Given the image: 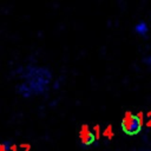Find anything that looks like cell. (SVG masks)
I'll list each match as a JSON object with an SVG mask.
<instances>
[{
    "mask_svg": "<svg viewBox=\"0 0 151 151\" xmlns=\"http://www.w3.org/2000/svg\"><path fill=\"white\" fill-rule=\"evenodd\" d=\"M20 74L25 79V81L18 84L15 91L24 98L42 94L47 91L48 85L52 80L51 71L44 66L28 65L21 71Z\"/></svg>",
    "mask_w": 151,
    "mask_h": 151,
    "instance_id": "1",
    "label": "cell"
},
{
    "mask_svg": "<svg viewBox=\"0 0 151 151\" xmlns=\"http://www.w3.org/2000/svg\"><path fill=\"white\" fill-rule=\"evenodd\" d=\"M143 127V114L139 112L138 114L132 113L131 111H126L120 122L122 131L127 136H136L142 131Z\"/></svg>",
    "mask_w": 151,
    "mask_h": 151,
    "instance_id": "2",
    "label": "cell"
},
{
    "mask_svg": "<svg viewBox=\"0 0 151 151\" xmlns=\"http://www.w3.org/2000/svg\"><path fill=\"white\" fill-rule=\"evenodd\" d=\"M79 140H80V144L85 147L91 146L96 142L94 134H93L92 130L88 127V125H85V124L81 125V127L79 130Z\"/></svg>",
    "mask_w": 151,
    "mask_h": 151,
    "instance_id": "3",
    "label": "cell"
},
{
    "mask_svg": "<svg viewBox=\"0 0 151 151\" xmlns=\"http://www.w3.org/2000/svg\"><path fill=\"white\" fill-rule=\"evenodd\" d=\"M134 32L140 37H146L149 33V26L145 21H139L134 25Z\"/></svg>",
    "mask_w": 151,
    "mask_h": 151,
    "instance_id": "4",
    "label": "cell"
},
{
    "mask_svg": "<svg viewBox=\"0 0 151 151\" xmlns=\"http://www.w3.org/2000/svg\"><path fill=\"white\" fill-rule=\"evenodd\" d=\"M103 134H104V137H106L107 139H111V138H113V136H114V133H113V131H112V127H111L110 125L104 130Z\"/></svg>",
    "mask_w": 151,
    "mask_h": 151,
    "instance_id": "5",
    "label": "cell"
},
{
    "mask_svg": "<svg viewBox=\"0 0 151 151\" xmlns=\"http://www.w3.org/2000/svg\"><path fill=\"white\" fill-rule=\"evenodd\" d=\"M9 147H11L9 142H6V140H5V142L0 143V151H11Z\"/></svg>",
    "mask_w": 151,
    "mask_h": 151,
    "instance_id": "6",
    "label": "cell"
},
{
    "mask_svg": "<svg viewBox=\"0 0 151 151\" xmlns=\"http://www.w3.org/2000/svg\"><path fill=\"white\" fill-rule=\"evenodd\" d=\"M142 151H150L149 149H145V150H142Z\"/></svg>",
    "mask_w": 151,
    "mask_h": 151,
    "instance_id": "7",
    "label": "cell"
}]
</instances>
